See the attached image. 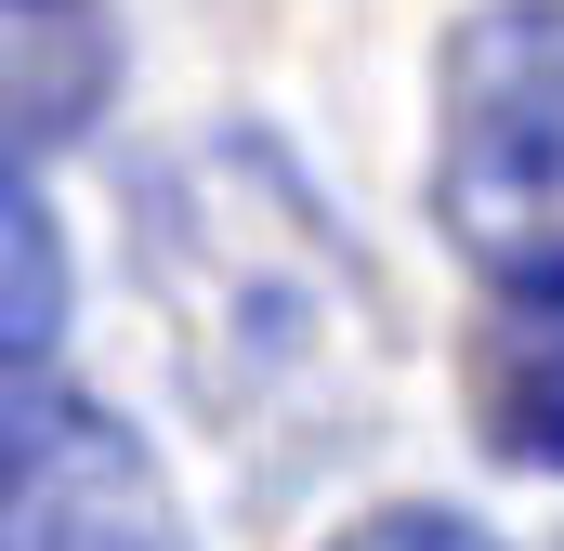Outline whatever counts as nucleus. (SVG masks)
<instances>
[{"instance_id": "1", "label": "nucleus", "mask_w": 564, "mask_h": 551, "mask_svg": "<svg viewBox=\"0 0 564 551\" xmlns=\"http://www.w3.org/2000/svg\"><path fill=\"white\" fill-rule=\"evenodd\" d=\"M132 276L171 328L184 408L224 433V460L263 499L368 446L381 381H394V315H381L368 250L289 171V144L263 132L171 144L132 184Z\"/></svg>"}, {"instance_id": "2", "label": "nucleus", "mask_w": 564, "mask_h": 551, "mask_svg": "<svg viewBox=\"0 0 564 551\" xmlns=\"http://www.w3.org/2000/svg\"><path fill=\"white\" fill-rule=\"evenodd\" d=\"M433 224L459 263H564V0H486L433 66Z\"/></svg>"}, {"instance_id": "3", "label": "nucleus", "mask_w": 564, "mask_h": 551, "mask_svg": "<svg viewBox=\"0 0 564 551\" xmlns=\"http://www.w3.org/2000/svg\"><path fill=\"white\" fill-rule=\"evenodd\" d=\"M0 551H197L132 420L13 368L0 381Z\"/></svg>"}, {"instance_id": "4", "label": "nucleus", "mask_w": 564, "mask_h": 551, "mask_svg": "<svg viewBox=\"0 0 564 551\" xmlns=\"http://www.w3.org/2000/svg\"><path fill=\"white\" fill-rule=\"evenodd\" d=\"M119 106V13L106 0H0V171H40Z\"/></svg>"}, {"instance_id": "5", "label": "nucleus", "mask_w": 564, "mask_h": 551, "mask_svg": "<svg viewBox=\"0 0 564 551\" xmlns=\"http://www.w3.org/2000/svg\"><path fill=\"white\" fill-rule=\"evenodd\" d=\"M473 433L512 473H564V263L499 276L473 315Z\"/></svg>"}, {"instance_id": "6", "label": "nucleus", "mask_w": 564, "mask_h": 551, "mask_svg": "<svg viewBox=\"0 0 564 551\" xmlns=\"http://www.w3.org/2000/svg\"><path fill=\"white\" fill-rule=\"evenodd\" d=\"M53 342H66V237L26 197V171H0V381L53 368Z\"/></svg>"}, {"instance_id": "7", "label": "nucleus", "mask_w": 564, "mask_h": 551, "mask_svg": "<svg viewBox=\"0 0 564 551\" xmlns=\"http://www.w3.org/2000/svg\"><path fill=\"white\" fill-rule=\"evenodd\" d=\"M328 551H499L473 512H433V499H394V512H368V526H341Z\"/></svg>"}]
</instances>
